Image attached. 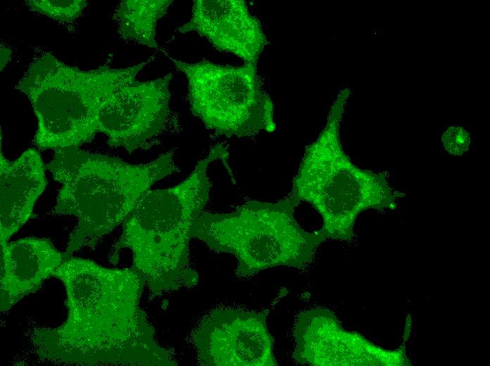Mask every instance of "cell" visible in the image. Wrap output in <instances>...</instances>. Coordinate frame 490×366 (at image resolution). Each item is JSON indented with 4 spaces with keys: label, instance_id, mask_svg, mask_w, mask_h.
Returning <instances> with one entry per match:
<instances>
[{
    "label": "cell",
    "instance_id": "cell-1",
    "mask_svg": "<svg viewBox=\"0 0 490 366\" xmlns=\"http://www.w3.org/2000/svg\"><path fill=\"white\" fill-rule=\"evenodd\" d=\"M52 277L65 289L68 315L58 327L32 329L39 358L70 365H177L140 306L145 283L132 267L108 268L70 256Z\"/></svg>",
    "mask_w": 490,
    "mask_h": 366
},
{
    "label": "cell",
    "instance_id": "cell-2",
    "mask_svg": "<svg viewBox=\"0 0 490 366\" xmlns=\"http://www.w3.org/2000/svg\"><path fill=\"white\" fill-rule=\"evenodd\" d=\"M229 156L228 149L217 144L182 182L148 191L123 222L109 261L115 265L122 251L130 249L132 267L156 295L196 286L199 275L191 263V229L209 200L210 165L218 161L227 165Z\"/></svg>",
    "mask_w": 490,
    "mask_h": 366
},
{
    "label": "cell",
    "instance_id": "cell-3",
    "mask_svg": "<svg viewBox=\"0 0 490 366\" xmlns=\"http://www.w3.org/2000/svg\"><path fill=\"white\" fill-rule=\"evenodd\" d=\"M54 151L46 168L61 187L52 213L77 219L65 248L68 256L86 248L94 250L123 223L155 182L179 170L172 150L137 165L79 147Z\"/></svg>",
    "mask_w": 490,
    "mask_h": 366
},
{
    "label": "cell",
    "instance_id": "cell-4",
    "mask_svg": "<svg viewBox=\"0 0 490 366\" xmlns=\"http://www.w3.org/2000/svg\"><path fill=\"white\" fill-rule=\"evenodd\" d=\"M350 95L348 88L339 92L319 136L306 147L289 194L321 215L327 240L353 241L360 213L395 210L405 196L391 185L387 172L361 169L344 152L339 129Z\"/></svg>",
    "mask_w": 490,
    "mask_h": 366
},
{
    "label": "cell",
    "instance_id": "cell-5",
    "mask_svg": "<svg viewBox=\"0 0 490 366\" xmlns=\"http://www.w3.org/2000/svg\"><path fill=\"white\" fill-rule=\"evenodd\" d=\"M299 203L289 194L277 202L248 201L230 213L203 211L191 236L213 251L232 254L239 277L279 266L303 268L327 239L320 229L310 232L299 225Z\"/></svg>",
    "mask_w": 490,
    "mask_h": 366
},
{
    "label": "cell",
    "instance_id": "cell-6",
    "mask_svg": "<svg viewBox=\"0 0 490 366\" xmlns=\"http://www.w3.org/2000/svg\"><path fill=\"white\" fill-rule=\"evenodd\" d=\"M145 64L82 70L49 53L37 57L17 85L37 118L34 144L54 150L90 142L98 132L97 115L104 99Z\"/></svg>",
    "mask_w": 490,
    "mask_h": 366
},
{
    "label": "cell",
    "instance_id": "cell-7",
    "mask_svg": "<svg viewBox=\"0 0 490 366\" xmlns=\"http://www.w3.org/2000/svg\"><path fill=\"white\" fill-rule=\"evenodd\" d=\"M188 82L191 113L227 137H247L276 129L274 105L258 74L257 63L241 66L172 58Z\"/></svg>",
    "mask_w": 490,
    "mask_h": 366
},
{
    "label": "cell",
    "instance_id": "cell-8",
    "mask_svg": "<svg viewBox=\"0 0 490 366\" xmlns=\"http://www.w3.org/2000/svg\"><path fill=\"white\" fill-rule=\"evenodd\" d=\"M410 329V318L401 346L386 349L344 328L329 309H308L300 313L294 322L293 358L300 365L313 366L411 365L406 346Z\"/></svg>",
    "mask_w": 490,
    "mask_h": 366
},
{
    "label": "cell",
    "instance_id": "cell-9",
    "mask_svg": "<svg viewBox=\"0 0 490 366\" xmlns=\"http://www.w3.org/2000/svg\"><path fill=\"white\" fill-rule=\"evenodd\" d=\"M267 310L224 306L206 314L192 334L203 366H274V339Z\"/></svg>",
    "mask_w": 490,
    "mask_h": 366
},
{
    "label": "cell",
    "instance_id": "cell-10",
    "mask_svg": "<svg viewBox=\"0 0 490 366\" xmlns=\"http://www.w3.org/2000/svg\"><path fill=\"white\" fill-rule=\"evenodd\" d=\"M132 76L103 101L97 115L98 132L111 147L132 152L161 133L170 115L171 73L140 82Z\"/></svg>",
    "mask_w": 490,
    "mask_h": 366
},
{
    "label": "cell",
    "instance_id": "cell-11",
    "mask_svg": "<svg viewBox=\"0 0 490 366\" xmlns=\"http://www.w3.org/2000/svg\"><path fill=\"white\" fill-rule=\"evenodd\" d=\"M179 32H196L217 50L244 63H257L268 44L260 21L243 0H194L191 17Z\"/></svg>",
    "mask_w": 490,
    "mask_h": 366
},
{
    "label": "cell",
    "instance_id": "cell-12",
    "mask_svg": "<svg viewBox=\"0 0 490 366\" xmlns=\"http://www.w3.org/2000/svg\"><path fill=\"white\" fill-rule=\"evenodd\" d=\"M68 257L49 239L27 237L10 243L1 239V312L37 291Z\"/></svg>",
    "mask_w": 490,
    "mask_h": 366
},
{
    "label": "cell",
    "instance_id": "cell-13",
    "mask_svg": "<svg viewBox=\"0 0 490 366\" xmlns=\"http://www.w3.org/2000/svg\"><path fill=\"white\" fill-rule=\"evenodd\" d=\"M40 155L29 149L10 161L0 156L1 239L7 240L30 218L47 182Z\"/></svg>",
    "mask_w": 490,
    "mask_h": 366
},
{
    "label": "cell",
    "instance_id": "cell-14",
    "mask_svg": "<svg viewBox=\"0 0 490 366\" xmlns=\"http://www.w3.org/2000/svg\"><path fill=\"white\" fill-rule=\"evenodd\" d=\"M172 2L170 0L122 1L114 14L120 36L150 48H157V21L166 15Z\"/></svg>",
    "mask_w": 490,
    "mask_h": 366
},
{
    "label": "cell",
    "instance_id": "cell-15",
    "mask_svg": "<svg viewBox=\"0 0 490 366\" xmlns=\"http://www.w3.org/2000/svg\"><path fill=\"white\" fill-rule=\"evenodd\" d=\"M24 4L32 11L68 23L80 16L88 3L85 0H28Z\"/></svg>",
    "mask_w": 490,
    "mask_h": 366
},
{
    "label": "cell",
    "instance_id": "cell-16",
    "mask_svg": "<svg viewBox=\"0 0 490 366\" xmlns=\"http://www.w3.org/2000/svg\"><path fill=\"white\" fill-rule=\"evenodd\" d=\"M441 141L444 148L448 153L453 156H462L468 151L471 137L469 132L463 127L452 125L443 133Z\"/></svg>",
    "mask_w": 490,
    "mask_h": 366
},
{
    "label": "cell",
    "instance_id": "cell-17",
    "mask_svg": "<svg viewBox=\"0 0 490 366\" xmlns=\"http://www.w3.org/2000/svg\"><path fill=\"white\" fill-rule=\"evenodd\" d=\"M11 51L9 49L1 47V71L6 66V63L10 60Z\"/></svg>",
    "mask_w": 490,
    "mask_h": 366
}]
</instances>
